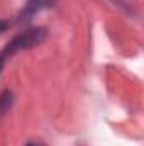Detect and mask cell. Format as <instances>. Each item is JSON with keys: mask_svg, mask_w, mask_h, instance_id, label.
Returning <instances> with one entry per match:
<instances>
[{"mask_svg": "<svg viewBox=\"0 0 144 146\" xmlns=\"http://www.w3.org/2000/svg\"><path fill=\"white\" fill-rule=\"evenodd\" d=\"M44 36H46L44 29H31V31H26V33L15 36L5 48H3V51L0 53V72H2L5 61H7L12 54L19 53V51H22V49H29V48L37 46V44L44 39Z\"/></svg>", "mask_w": 144, "mask_h": 146, "instance_id": "6da1fadb", "label": "cell"}, {"mask_svg": "<svg viewBox=\"0 0 144 146\" xmlns=\"http://www.w3.org/2000/svg\"><path fill=\"white\" fill-rule=\"evenodd\" d=\"M49 3H51V0H29L26 9H24V12H22V15L24 17H31L36 12H39L41 9H46Z\"/></svg>", "mask_w": 144, "mask_h": 146, "instance_id": "7a4b0ae2", "label": "cell"}, {"mask_svg": "<svg viewBox=\"0 0 144 146\" xmlns=\"http://www.w3.org/2000/svg\"><path fill=\"white\" fill-rule=\"evenodd\" d=\"M9 106H10V94H9V92H5V94L0 97V114L7 109Z\"/></svg>", "mask_w": 144, "mask_h": 146, "instance_id": "3957f363", "label": "cell"}, {"mask_svg": "<svg viewBox=\"0 0 144 146\" xmlns=\"http://www.w3.org/2000/svg\"><path fill=\"white\" fill-rule=\"evenodd\" d=\"M5 27H7V26H5V22H2V21H0V33H2Z\"/></svg>", "mask_w": 144, "mask_h": 146, "instance_id": "277c9868", "label": "cell"}, {"mask_svg": "<svg viewBox=\"0 0 144 146\" xmlns=\"http://www.w3.org/2000/svg\"><path fill=\"white\" fill-rule=\"evenodd\" d=\"M27 146H34V145H27Z\"/></svg>", "mask_w": 144, "mask_h": 146, "instance_id": "5b68a950", "label": "cell"}]
</instances>
